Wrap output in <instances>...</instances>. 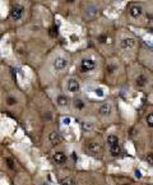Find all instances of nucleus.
<instances>
[{"mask_svg": "<svg viewBox=\"0 0 153 185\" xmlns=\"http://www.w3.org/2000/svg\"><path fill=\"white\" fill-rule=\"evenodd\" d=\"M81 68L83 72H91L96 68V63L92 60V59H83L81 64Z\"/></svg>", "mask_w": 153, "mask_h": 185, "instance_id": "obj_1", "label": "nucleus"}, {"mask_svg": "<svg viewBox=\"0 0 153 185\" xmlns=\"http://www.w3.org/2000/svg\"><path fill=\"white\" fill-rule=\"evenodd\" d=\"M66 66H68V61H66V59H64V58H61V56H59L56 58L54 60V68L59 70V72H61V70H64V69H66Z\"/></svg>", "mask_w": 153, "mask_h": 185, "instance_id": "obj_2", "label": "nucleus"}, {"mask_svg": "<svg viewBox=\"0 0 153 185\" xmlns=\"http://www.w3.org/2000/svg\"><path fill=\"white\" fill-rule=\"evenodd\" d=\"M66 89L69 91L70 93H75L79 91V82L74 78H70L66 83Z\"/></svg>", "mask_w": 153, "mask_h": 185, "instance_id": "obj_3", "label": "nucleus"}, {"mask_svg": "<svg viewBox=\"0 0 153 185\" xmlns=\"http://www.w3.org/2000/svg\"><path fill=\"white\" fill-rule=\"evenodd\" d=\"M87 149L92 155H98V153H101V151H102L101 146H100L97 142H89L87 144Z\"/></svg>", "mask_w": 153, "mask_h": 185, "instance_id": "obj_4", "label": "nucleus"}, {"mask_svg": "<svg viewBox=\"0 0 153 185\" xmlns=\"http://www.w3.org/2000/svg\"><path fill=\"white\" fill-rule=\"evenodd\" d=\"M23 16V8L19 7V5H16V7L12 9V13H10V17L13 18L14 20H18L22 18Z\"/></svg>", "mask_w": 153, "mask_h": 185, "instance_id": "obj_5", "label": "nucleus"}, {"mask_svg": "<svg viewBox=\"0 0 153 185\" xmlns=\"http://www.w3.org/2000/svg\"><path fill=\"white\" fill-rule=\"evenodd\" d=\"M49 142L51 143L52 146H58L59 143L61 142V136L59 133H56V131H52L49 136Z\"/></svg>", "mask_w": 153, "mask_h": 185, "instance_id": "obj_6", "label": "nucleus"}, {"mask_svg": "<svg viewBox=\"0 0 153 185\" xmlns=\"http://www.w3.org/2000/svg\"><path fill=\"white\" fill-rule=\"evenodd\" d=\"M143 10H142V7L140 5H133V7L130 8V16L133 17V18H139L140 16H142Z\"/></svg>", "mask_w": 153, "mask_h": 185, "instance_id": "obj_7", "label": "nucleus"}, {"mask_svg": "<svg viewBox=\"0 0 153 185\" xmlns=\"http://www.w3.org/2000/svg\"><path fill=\"white\" fill-rule=\"evenodd\" d=\"M135 46V40L134 39H124L121 41V47L123 49H133Z\"/></svg>", "mask_w": 153, "mask_h": 185, "instance_id": "obj_8", "label": "nucleus"}, {"mask_svg": "<svg viewBox=\"0 0 153 185\" xmlns=\"http://www.w3.org/2000/svg\"><path fill=\"white\" fill-rule=\"evenodd\" d=\"M100 114H101V115H105V116L110 115L111 114V105L110 104H104L101 107H100Z\"/></svg>", "mask_w": 153, "mask_h": 185, "instance_id": "obj_9", "label": "nucleus"}, {"mask_svg": "<svg viewBox=\"0 0 153 185\" xmlns=\"http://www.w3.org/2000/svg\"><path fill=\"white\" fill-rule=\"evenodd\" d=\"M54 160L56 163H64L66 160V156L63 153V152H56V153L54 155Z\"/></svg>", "mask_w": 153, "mask_h": 185, "instance_id": "obj_10", "label": "nucleus"}, {"mask_svg": "<svg viewBox=\"0 0 153 185\" xmlns=\"http://www.w3.org/2000/svg\"><path fill=\"white\" fill-rule=\"evenodd\" d=\"M56 104L59 105V106H61V107L66 106V105H68V98H66V96H64V95L58 96V97H56Z\"/></svg>", "mask_w": 153, "mask_h": 185, "instance_id": "obj_11", "label": "nucleus"}, {"mask_svg": "<svg viewBox=\"0 0 153 185\" xmlns=\"http://www.w3.org/2000/svg\"><path fill=\"white\" fill-rule=\"evenodd\" d=\"M107 143L110 146L119 144V138H117L116 136H114V134H110V136H107Z\"/></svg>", "mask_w": 153, "mask_h": 185, "instance_id": "obj_12", "label": "nucleus"}, {"mask_svg": "<svg viewBox=\"0 0 153 185\" xmlns=\"http://www.w3.org/2000/svg\"><path fill=\"white\" fill-rule=\"evenodd\" d=\"M110 152H111V155H112L114 157H117L120 155V147H119V144H115V146H111L110 147Z\"/></svg>", "mask_w": 153, "mask_h": 185, "instance_id": "obj_13", "label": "nucleus"}, {"mask_svg": "<svg viewBox=\"0 0 153 185\" xmlns=\"http://www.w3.org/2000/svg\"><path fill=\"white\" fill-rule=\"evenodd\" d=\"M135 83H137V86L143 87L146 84V77L144 75H138V78L135 79Z\"/></svg>", "mask_w": 153, "mask_h": 185, "instance_id": "obj_14", "label": "nucleus"}, {"mask_svg": "<svg viewBox=\"0 0 153 185\" xmlns=\"http://www.w3.org/2000/svg\"><path fill=\"white\" fill-rule=\"evenodd\" d=\"M73 104H74V107H75V108H84V102L82 101L81 98H74Z\"/></svg>", "mask_w": 153, "mask_h": 185, "instance_id": "obj_15", "label": "nucleus"}, {"mask_svg": "<svg viewBox=\"0 0 153 185\" xmlns=\"http://www.w3.org/2000/svg\"><path fill=\"white\" fill-rule=\"evenodd\" d=\"M86 14L88 17H95L97 14V9L96 8H93V7H88L86 9Z\"/></svg>", "mask_w": 153, "mask_h": 185, "instance_id": "obj_16", "label": "nucleus"}, {"mask_svg": "<svg viewBox=\"0 0 153 185\" xmlns=\"http://www.w3.org/2000/svg\"><path fill=\"white\" fill-rule=\"evenodd\" d=\"M60 184L61 185H74V180L72 178H65L60 181Z\"/></svg>", "mask_w": 153, "mask_h": 185, "instance_id": "obj_17", "label": "nucleus"}, {"mask_svg": "<svg viewBox=\"0 0 153 185\" xmlns=\"http://www.w3.org/2000/svg\"><path fill=\"white\" fill-rule=\"evenodd\" d=\"M147 123H148L149 127L153 128V114H149V115L147 116Z\"/></svg>", "mask_w": 153, "mask_h": 185, "instance_id": "obj_18", "label": "nucleus"}, {"mask_svg": "<svg viewBox=\"0 0 153 185\" xmlns=\"http://www.w3.org/2000/svg\"><path fill=\"white\" fill-rule=\"evenodd\" d=\"M95 93H96V96H98V97H104L105 96L104 89H101V88H97V89L95 91Z\"/></svg>", "mask_w": 153, "mask_h": 185, "instance_id": "obj_19", "label": "nucleus"}, {"mask_svg": "<svg viewBox=\"0 0 153 185\" xmlns=\"http://www.w3.org/2000/svg\"><path fill=\"white\" fill-rule=\"evenodd\" d=\"M5 161H7V163H8V165H9V169L13 170L14 167H16V165H14V162L10 160V158H7V160H5Z\"/></svg>", "mask_w": 153, "mask_h": 185, "instance_id": "obj_20", "label": "nucleus"}, {"mask_svg": "<svg viewBox=\"0 0 153 185\" xmlns=\"http://www.w3.org/2000/svg\"><path fill=\"white\" fill-rule=\"evenodd\" d=\"M83 128L86 129V130H91V129H92V123H84Z\"/></svg>", "mask_w": 153, "mask_h": 185, "instance_id": "obj_21", "label": "nucleus"}, {"mask_svg": "<svg viewBox=\"0 0 153 185\" xmlns=\"http://www.w3.org/2000/svg\"><path fill=\"white\" fill-rule=\"evenodd\" d=\"M146 160H147V162H148V163H151V165H153V155H148Z\"/></svg>", "mask_w": 153, "mask_h": 185, "instance_id": "obj_22", "label": "nucleus"}, {"mask_svg": "<svg viewBox=\"0 0 153 185\" xmlns=\"http://www.w3.org/2000/svg\"><path fill=\"white\" fill-rule=\"evenodd\" d=\"M135 176H137L138 179H140V178H142V172H140L139 170H135Z\"/></svg>", "mask_w": 153, "mask_h": 185, "instance_id": "obj_23", "label": "nucleus"}, {"mask_svg": "<svg viewBox=\"0 0 153 185\" xmlns=\"http://www.w3.org/2000/svg\"><path fill=\"white\" fill-rule=\"evenodd\" d=\"M63 123H64V124H70V119H69V117H65V119H63Z\"/></svg>", "mask_w": 153, "mask_h": 185, "instance_id": "obj_24", "label": "nucleus"}, {"mask_svg": "<svg viewBox=\"0 0 153 185\" xmlns=\"http://www.w3.org/2000/svg\"><path fill=\"white\" fill-rule=\"evenodd\" d=\"M8 102H9V105H13V104H16V100H13V98H9V100H8Z\"/></svg>", "mask_w": 153, "mask_h": 185, "instance_id": "obj_25", "label": "nucleus"}, {"mask_svg": "<svg viewBox=\"0 0 153 185\" xmlns=\"http://www.w3.org/2000/svg\"><path fill=\"white\" fill-rule=\"evenodd\" d=\"M41 185H47V184H41Z\"/></svg>", "mask_w": 153, "mask_h": 185, "instance_id": "obj_26", "label": "nucleus"}]
</instances>
